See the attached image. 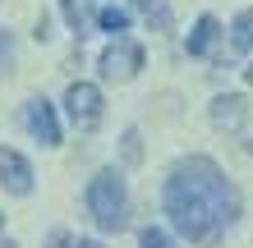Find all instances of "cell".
<instances>
[{"label": "cell", "mask_w": 253, "mask_h": 248, "mask_svg": "<svg viewBox=\"0 0 253 248\" xmlns=\"http://www.w3.org/2000/svg\"><path fill=\"white\" fill-rule=\"evenodd\" d=\"M166 216L189 244L212 248L226 230L240 221V188L226 179L212 156H184L175 161V170L166 175Z\"/></svg>", "instance_id": "1"}, {"label": "cell", "mask_w": 253, "mask_h": 248, "mask_svg": "<svg viewBox=\"0 0 253 248\" xmlns=\"http://www.w3.org/2000/svg\"><path fill=\"white\" fill-rule=\"evenodd\" d=\"M87 212H92V221L97 230H120L125 225V212H129V193H125V179H120V170H97L92 175V184H87Z\"/></svg>", "instance_id": "2"}, {"label": "cell", "mask_w": 253, "mask_h": 248, "mask_svg": "<svg viewBox=\"0 0 253 248\" xmlns=\"http://www.w3.org/2000/svg\"><path fill=\"white\" fill-rule=\"evenodd\" d=\"M65 110H69V120L79 124V129H92L101 120V87L97 83H69Z\"/></svg>", "instance_id": "3"}, {"label": "cell", "mask_w": 253, "mask_h": 248, "mask_svg": "<svg viewBox=\"0 0 253 248\" xmlns=\"http://www.w3.org/2000/svg\"><path fill=\"white\" fill-rule=\"evenodd\" d=\"M143 69V46L138 41H125V37H115L106 51H101V74L106 78H133Z\"/></svg>", "instance_id": "4"}, {"label": "cell", "mask_w": 253, "mask_h": 248, "mask_svg": "<svg viewBox=\"0 0 253 248\" xmlns=\"http://www.w3.org/2000/svg\"><path fill=\"white\" fill-rule=\"evenodd\" d=\"M23 124H28V134H33L42 147H55V142H60V120H55V106L46 97H33L23 106Z\"/></svg>", "instance_id": "5"}, {"label": "cell", "mask_w": 253, "mask_h": 248, "mask_svg": "<svg viewBox=\"0 0 253 248\" xmlns=\"http://www.w3.org/2000/svg\"><path fill=\"white\" fill-rule=\"evenodd\" d=\"M33 166H28V156L23 152H14V147H0V184L9 188L14 198H28L33 193Z\"/></svg>", "instance_id": "6"}, {"label": "cell", "mask_w": 253, "mask_h": 248, "mask_svg": "<svg viewBox=\"0 0 253 248\" xmlns=\"http://www.w3.org/2000/svg\"><path fill=\"white\" fill-rule=\"evenodd\" d=\"M244 115H249V101H244L240 92H226V97L212 101V124H216V129H240Z\"/></svg>", "instance_id": "7"}, {"label": "cell", "mask_w": 253, "mask_h": 248, "mask_svg": "<svg viewBox=\"0 0 253 248\" xmlns=\"http://www.w3.org/2000/svg\"><path fill=\"white\" fill-rule=\"evenodd\" d=\"M216 33H221V23L212 19V14H203V19L193 23V33L184 37V51L189 55H207V51H212V41H216Z\"/></svg>", "instance_id": "8"}, {"label": "cell", "mask_w": 253, "mask_h": 248, "mask_svg": "<svg viewBox=\"0 0 253 248\" xmlns=\"http://www.w3.org/2000/svg\"><path fill=\"white\" fill-rule=\"evenodd\" d=\"M230 41L240 51H253V9H240L235 14V23H230Z\"/></svg>", "instance_id": "9"}, {"label": "cell", "mask_w": 253, "mask_h": 248, "mask_svg": "<svg viewBox=\"0 0 253 248\" xmlns=\"http://www.w3.org/2000/svg\"><path fill=\"white\" fill-rule=\"evenodd\" d=\"M97 23L106 28V33H115V37H120V33H129V9H115V5H106V9L97 14Z\"/></svg>", "instance_id": "10"}, {"label": "cell", "mask_w": 253, "mask_h": 248, "mask_svg": "<svg viewBox=\"0 0 253 248\" xmlns=\"http://www.w3.org/2000/svg\"><path fill=\"white\" fill-rule=\"evenodd\" d=\"M138 244H143V248H180L161 225H143V230H138Z\"/></svg>", "instance_id": "11"}, {"label": "cell", "mask_w": 253, "mask_h": 248, "mask_svg": "<svg viewBox=\"0 0 253 248\" xmlns=\"http://www.w3.org/2000/svg\"><path fill=\"white\" fill-rule=\"evenodd\" d=\"M125 161H129V166L143 161V138H138V129H125Z\"/></svg>", "instance_id": "12"}, {"label": "cell", "mask_w": 253, "mask_h": 248, "mask_svg": "<svg viewBox=\"0 0 253 248\" xmlns=\"http://www.w3.org/2000/svg\"><path fill=\"white\" fill-rule=\"evenodd\" d=\"M65 19L74 33H83V19H87V9H83V0H65Z\"/></svg>", "instance_id": "13"}, {"label": "cell", "mask_w": 253, "mask_h": 248, "mask_svg": "<svg viewBox=\"0 0 253 248\" xmlns=\"http://www.w3.org/2000/svg\"><path fill=\"white\" fill-rule=\"evenodd\" d=\"M9 65H14V33H5V28H0V74H5Z\"/></svg>", "instance_id": "14"}, {"label": "cell", "mask_w": 253, "mask_h": 248, "mask_svg": "<svg viewBox=\"0 0 253 248\" xmlns=\"http://www.w3.org/2000/svg\"><path fill=\"white\" fill-rule=\"evenodd\" d=\"M46 248H79V244H74V235H69V230H51Z\"/></svg>", "instance_id": "15"}, {"label": "cell", "mask_w": 253, "mask_h": 248, "mask_svg": "<svg viewBox=\"0 0 253 248\" xmlns=\"http://www.w3.org/2000/svg\"><path fill=\"white\" fill-rule=\"evenodd\" d=\"M79 248H101V244L97 239H79Z\"/></svg>", "instance_id": "16"}, {"label": "cell", "mask_w": 253, "mask_h": 248, "mask_svg": "<svg viewBox=\"0 0 253 248\" xmlns=\"http://www.w3.org/2000/svg\"><path fill=\"white\" fill-rule=\"evenodd\" d=\"M133 5H138V9H152V5H157V0H133Z\"/></svg>", "instance_id": "17"}, {"label": "cell", "mask_w": 253, "mask_h": 248, "mask_svg": "<svg viewBox=\"0 0 253 248\" xmlns=\"http://www.w3.org/2000/svg\"><path fill=\"white\" fill-rule=\"evenodd\" d=\"M244 78H249V83H253V60H249V65H244Z\"/></svg>", "instance_id": "18"}, {"label": "cell", "mask_w": 253, "mask_h": 248, "mask_svg": "<svg viewBox=\"0 0 253 248\" xmlns=\"http://www.w3.org/2000/svg\"><path fill=\"white\" fill-rule=\"evenodd\" d=\"M0 248H19V244H14V239H5V244H0Z\"/></svg>", "instance_id": "19"}, {"label": "cell", "mask_w": 253, "mask_h": 248, "mask_svg": "<svg viewBox=\"0 0 253 248\" xmlns=\"http://www.w3.org/2000/svg\"><path fill=\"white\" fill-rule=\"evenodd\" d=\"M0 230H5V216H0Z\"/></svg>", "instance_id": "20"}]
</instances>
